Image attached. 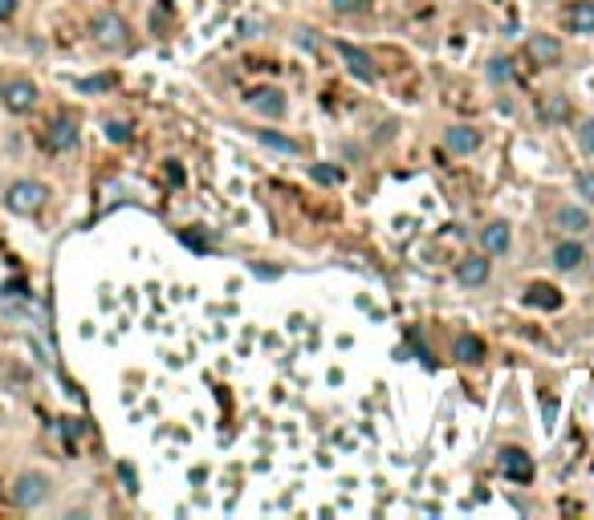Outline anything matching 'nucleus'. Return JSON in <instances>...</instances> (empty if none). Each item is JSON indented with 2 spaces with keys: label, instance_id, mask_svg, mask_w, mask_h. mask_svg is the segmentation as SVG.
Masks as SVG:
<instances>
[{
  "label": "nucleus",
  "instance_id": "obj_24",
  "mask_svg": "<svg viewBox=\"0 0 594 520\" xmlns=\"http://www.w3.org/2000/svg\"><path fill=\"white\" fill-rule=\"evenodd\" d=\"M106 138H110V143H130V122H106Z\"/></svg>",
  "mask_w": 594,
  "mask_h": 520
},
{
  "label": "nucleus",
  "instance_id": "obj_10",
  "mask_svg": "<svg viewBox=\"0 0 594 520\" xmlns=\"http://www.w3.org/2000/svg\"><path fill=\"white\" fill-rule=\"evenodd\" d=\"M456 281H460L464 289H480V284L488 281V252L460 260V268H456Z\"/></svg>",
  "mask_w": 594,
  "mask_h": 520
},
{
  "label": "nucleus",
  "instance_id": "obj_17",
  "mask_svg": "<svg viewBox=\"0 0 594 520\" xmlns=\"http://www.w3.org/2000/svg\"><path fill=\"white\" fill-rule=\"evenodd\" d=\"M525 305L558 309V305H561V297H558V289H553V284H529V292H525Z\"/></svg>",
  "mask_w": 594,
  "mask_h": 520
},
{
  "label": "nucleus",
  "instance_id": "obj_19",
  "mask_svg": "<svg viewBox=\"0 0 594 520\" xmlns=\"http://www.w3.org/2000/svg\"><path fill=\"white\" fill-rule=\"evenodd\" d=\"M542 118L553 122V126H558V122H566V118H570V102H566L561 94H550V98L542 102Z\"/></svg>",
  "mask_w": 594,
  "mask_h": 520
},
{
  "label": "nucleus",
  "instance_id": "obj_21",
  "mask_svg": "<svg viewBox=\"0 0 594 520\" xmlns=\"http://www.w3.org/2000/svg\"><path fill=\"white\" fill-rule=\"evenodd\" d=\"M488 81H496V86L513 81V61L509 57H493V61H488Z\"/></svg>",
  "mask_w": 594,
  "mask_h": 520
},
{
  "label": "nucleus",
  "instance_id": "obj_4",
  "mask_svg": "<svg viewBox=\"0 0 594 520\" xmlns=\"http://www.w3.org/2000/svg\"><path fill=\"white\" fill-rule=\"evenodd\" d=\"M501 476L513 484H529L533 479V455L521 451V447H504L501 451Z\"/></svg>",
  "mask_w": 594,
  "mask_h": 520
},
{
  "label": "nucleus",
  "instance_id": "obj_20",
  "mask_svg": "<svg viewBox=\"0 0 594 520\" xmlns=\"http://www.w3.org/2000/svg\"><path fill=\"white\" fill-rule=\"evenodd\" d=\"M309 179H314V183H322V187H338L346 175H342L338 167H330V162H309Z\"/></svg>",
  "mask_w": 594,
  "mask_h": 520
},
{
  "label": "nucleus",
  "instance_id": "obj_18",
  "mask_svg": "<svg viewBox=\"0 0 594 520\" xmlns=\"http://www.w3.org/2000/svg\"><path fill=\"white\" fill-rule=\"evenodd\" d=\"M257 143H260V146H269V151H277V154H297V151H301V146L293 143V138L277 135V130H257Z\"/></svg>",
  "mask_w": 594,
  "mask_h": 520
},
{
  "label": "nucleus",
  "instance_id": "obj_12",
  "mask_svg": "<svg viewBox=\"0 0 594 520\" xmlns=\"http://www.w3.org/2000/svg\"><path fill=\"white\" fill-rule=\"evenodd\" d=\"M45 143H49V151H73V146H78V122H73V118H57L53 126H49Z\"/></svg>",
  "mask_w": 594,
  "mask_h": 520
},
{
  "label": "nucleus",
  "instance_id": "obj_26",
  "mask_svg": "<svg viewBox=\"0 0 594 520\" xmlns=\"http://www.w3.org/2000/svg\"><path fill=\"white\" fill-rule=\"evenodd\" d=\"M578 191H582L586 200H594V171H582V175H578Z\"/></svg>",
  "mask_w": 594,
  "mask_h": 520
},
{
  "label": "nucleus",
  "instance_id": "obj_6",
  "mask_svg": "<svg viewBox=\"0 0 594 520\" xmlns=\"http://www.w3.org/2000/svg\"><path fill=\"white\" fill-rule=\"evenodd\" d=\"M249 106L260 114V118H281L285 110H289V102H285V89L277 86H260L249 94Z\"/></svg>",
  "mask_w": 594,
  "mask_h": 520
},
{
  "label": "nucleus",
  "instance_id": "obj_3",
  "mask_svg": "<svg viewBox=\"0 0 594 520\" xmlns=\"http://www.w3.org/2000/svg\"><path fill=\"white\" fill-rule=\"evenodd\" d=\"M90 32H94V41L102 49H122L130 41V24L122 21L118 13H98L94 21H90Z\"/></svg>",
  "mask_w": 594,
  "mask_h": 520
},
{
  "label": "nucleus",
  "instance_id": "obj_23",
  "mask_svg": "<svg viewBox=\"0 0 594 520\" xmlns=\"http://www.w3.org/2000/svg\"><path fill=\"white\" fill-rule=\"evenodd\" d=\"M578 146H582V151L594 159V118H586L582 126H578Z\"/></svg>",
  "mask_w": 594,
  "mask_h": 520
},
{
  "label": "nucleus",
  "instance_id": "obj_15",
  "mask_svg": "<svg viewBox=\"0 0 594 520\" xmlns=\"http://www.w3.org/2000/svg\"><path fill=\"white\" fill-rule=\"evenodd\" d=\"M570 32H594V0H574L566 13Z\"/></svg>",
  "mask_w": 594,
  "mask_h": 520
},
{
  "label": "nucleus",
  "instance_id": "obj_22",
  "mask_svg": "<svg viewBox=\"0 0 594 520\" xmlns=\"http://www.w3.org/2000/svg\"><path fill=\"white\" fill-rule=\"evenodd\" d=\"M330 5H334V13L358 16V13H366V8H371V0H330Z\"/></svg>",
  "mask_w": 594,
  "mask_h": 520
},
{
  "label": "nucleus",
  "instance_id": "obj_2",
  "mask_svg": "<svg viewBox=\"0 0 594 520\" xmlns=\"http://www.w3.org/2000/svg\"><path fill=\"white\" fill-rule=\"evenodd\" d=\"M49 496V476L45 471H21L13 479V504L16 508H37Z\"/></svg>",
  "mask_w": 594,
  "mask_h": 520
},
{
  "label": "nucleus",
  "instance_id": "obj_13",
  "mask_svg": "<svg viewBox=\"0 0 594 520\" xmlns=\"http://www.w3.org/2000/svg\"><path fill=\"white\" fill-rule=\"evenodd\" d=\"M452 358H456V362H464V366L485 362V341H480L476 333H460L456 346H452Z\"/></svg>",
  "mask_w": 594,
  "mask_h": 520
},
{
  "label": "nucleus",
  "instance_id": "obj_9",
  "mask_svg": "<svg viewBox=\"0 0 594 520\" xmlns=\"http://www.w3.org/2000/svg\"><path fill=\"white\" fill-rule=\"evenodd\" d=\"M513 244V228L504 224V219H493V224L480 228V248L488 252V256H504Z\"/></svg>",
  "mask_w": 594,
  "mask_h": 520
},
{
  "label": "nucleus",
  "instance_id": "obj_14",
  "mask_svg": "<svg viewBox=\"0 0 594 520\" xmlns=\"http://www.w3.org/2000/svg\"><path fill=\"white\" fill-rule=\"evenodd\" d=\"M582 260H586V248L578 240H561L558 248H553V268H561V273H574Z\"/></svg>",
  "mask_w": 594,
  "mask_h": 520
},
{
  "label": "nucleus",
  "instance_id": "obj_25",
  "mask_svg": "<svg viewBox=\"0 0 594 520\" xmlns=\"http://www.w3.org/2000/svg\"><path fill=\"white\" fill-rule=\"evenodd\" d=\"M114 78H86V81H78V89L81 94H94V89H106Z\"/></svg>",
  "mask_w": 594,
  "mask_h": 520
},
{
  "label": "nucleus",
  "instance_id": "obj_28",
  "mask_svg": "<svg viewBox=\"0 0 594 520\" xmlns=\"http://www.w3.org/2000/svg\"><path fill=\"white\" fill-rule=\"evenodd\" d=\"M13 13H16V0H0V21H8Z\"/></svg>",
  "mask_w": 594,
  "mask_h": 520
},
{
  "label": "nucleus",
  "instance_id": "obj_7",
  "mask_svg": "<svg viewBox=\"0 0 594 520\" xmlns=\"http://www.w3.org/2000/svg\"><path fill=\"white\" fill-rule=\"evenodd\" d=\"M338 57L346 61V70L354 73L358 81H374V78H379V70H374V61H371V53H366V49L350 45V41H338Z\"/></svg>",
  "mask_w": 594,
  "mask_h": 520
},
{
  "label": "nucleus",
  "instance_id": "obj_11",
  "mask_svg": "<svg viewBox=\"0 0 594 520\" xmlns=\"http://www.w3.org/2000/svg\"><path fill=\"white\" fill-rule=\"evenodd\" d=\"M525 49H529V57H533V65H558L561 61V45L550 37V32H533Z\"/></svg>",
  "mask_w": 594,
  "mask_h": 520
},
{
  "label": "nucleus",
  "instance_id": "obj_1",
  "mask_svg": "<svg viewBox=\"0 0 594 520\" xmlns=\"http://www.w3.org/2000/svg\"><path fill=\"white\" fill-rule=\"evenodd\" d=\"M49 200V187L37 183V179H16L13 187L5 191V203L8 211H16V216H33V211H41Z\"/></svg>",
  "mask_w": 594,
  "mask_h": 520
},
{
  "label": "nucleus",
  "instance_id": "obj_8",
  "mask_svg": "<svg viewBox=\"0 0 594 520\" xmlns=\"http://www.w3.org/2000/svg\"><path fill=\"white\" fill-rule=\"evenodd\" d=\"M444 146L452 154H460V159H468V154L480 151V130L476 126H448L444 130Z\"/></svg>",
  "mask_w": 594,
  "mask_h": 520
},
{
  "label": "nucleus",
  "instance_id": "obj_29",
  "mask_svg": "<svg viewBox=\"0 0 594 520\" xmlns=\"http://www.w3.org/2000/svg\"><path fill=\"white\" fill-rule=\"evenodd\" d=\"M167 175L175 179V183H184V167H179V162H171V167H167Z\"/></svg>",
  "mask_w": 594,
  "mask_h": 520
},
{
  "label": "nucleus",
  "instance_id": "obj_5",
  "mask_svg": "<svg viewBox=\"0 0 594 520\" xmlns=\"http://www.w3.org/2000/svg\"><path fill=\"white\" fill-rule=\"evenodd\" d=\"M0 98H5V106L13 114H29L33 106H37V86H33V81H24V78H13V81H5Z\"/></svg>",
  "mask_w": 594,
  "mask_h": 520
},
{
  "label": "nucleus",
  "instance_id": "obj_16",
  "mask_svg": "<svg viewBox=\"0 0 594 520\" xmlns=\"http://www.w3.org/2000/svg\"><path fill=\"white\" fill-rule=\"evenodd\" d=\"M558 228H566L570 236H578L590 228V216H586L582 208H574V203H566V208H558Z\"/></svg>",
  "mask_w": 594,
  "mask_h": 520
},
{
  "label": "nucleus",
  "instance_id": "obj_27",
  "mask_svg": "<svg viewBox=\"0 0 594 520\" xmlns=\"http://www.w3.org/2000/svg\"><path fill=\"white\" fill-rule=\"evenodd\" d=\"M118 476H122V484H127V488H130V492H135V471H130V468H127V463H122V468H118Z\"/></svg>",
  "mask_w": 594,
  "mask_h": 520
}]
</instances>
